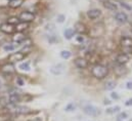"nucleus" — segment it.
Segmentation results:
<instances>
[{
	"label": "nucleus",
	"instance_id": "obj_1",
	"mask_svg": "<svg viewBox=\"0 0 132 121\" xmlns=\"http://www.w3.org/2000/svg\"><path fill=\"white\" fill-rule=\"evenodd\" d=\"M91 73H92L93 77H95L96 79H102V78L106 77V75L109 74V69L104 65L96 64L95 66H93Z\"/></svg>",
	"mask_w": 132,
	"mask_h": 121
},
{
	"label": "nucleus",
	"instance_id": "obj_2",
	"mask_svg": "<svg viewBox=\"0 0 132 121\" xmlns=\"http://www.w3.org/2000/svg\"><path fill=\"white\" fill-rule=\"evenodd\" d=\"M121 46L123 48L124 54H132V38L125 36L121 39Z\"/></svg>",
	"mask_w": 132,
	"mask_h": 121
},
{
	"label": "nucleus",
	"instance_id": "obj_3",
	"mask_svg": "<svg viewBox=\"0 0 132 121\" xmlns=\"http://www.w3.org/2000/svg\"><path fill=\"white\" fill-rule=\"evenodd\" d=\"M21 22H26V23H31L35 20V14L31 11H23L20 17H19Z\"/></svg>",
	"mask_w": 132,
	"mask_h": 121
},
{
	"label": "nucleus",
	"instance_id": "obj_4",
	"mask_svg": "<svg viewBox=\"0 0 132 121\" xmlns=\"http://www.w3.org/2000/svg\"><path fill=\"white\" fill-rule=\"evenodd\" d=\"M25 54H23L22 51H16V52H13L11 54L9 57H8V62L9 63H15V62H20V61H23L25 59Z\"/></svg>",
	"mask_w": 132,
	"mask_h": 121
},
{
	"label": "nucleus",
	"instance_id": "obj_5",
	"mask_svg": "<svg viewBox=\"0 0 132 121\" xmlns=\"http://www.w3.org/2000/svg\"><path fill=\"white\" fill-rule=\"evenodd\" d=\"M83 111H84L85 114H87V115H89V116H96L97 113H98L97 108H95V107L92 106V105H87V106H85V107L83 108Z\"/></svg>",
	"mask_w": 132,
	"mask_h": 121
},
{
	"label": "nucleus",
	"instance_id": "obj_6",
	"mask_svg": "<svg viewBox=\"0 0 132 121\" xmlns=\"http://www.w3.org/2000/svg\"><path fill=\"white\" fill-rule=\"evenodd\" d=\"M13 106V111L16 113V114H22V115H27L29 114L31 111L28 107H25V106H16V105H12Z\"/></svg>",
	"mask_w": 132,
	"mask_h": 121
},
{
	"label": "nucleus",
	"instance_id": "obj_7",
	"mask_svg": "<svg viewBox=\"0 0 132 121\" xmlns=\"http://www.w3.org/2000/svg\"><path fill=\"white\" fill-rule=\"evenodd\" d=\"M0 31L5 33V34H11V33H13L15 31V27L10 25V24H8V23H4V24H2L0 26Z\"/></svg>",
	"mask_w": 132,
	"mask_h": 121
},
{
	"label": "nucleus",
	"instance_id": "obj_8",
	"mask_svg": "<svg viewBox=\"0 0 132 121\" xmlns=\"http://www.w3.org/2000/svg\"><path fill=\"white\" fill-rule=\"evenodd\" d=\"M115 20L118 22V23H121V24H125L127 23L128 21V17L125 12L123 11H118L116 14H115Z\"/></svg>",
	"mask_w": 132,
	"mask_h": 121
},
{
	"label": "nucleus",
	"instance_id": "obj_9",
	"mask_svg": "<svg viewBox=\"0 0 132 121\" xmlns=\"http://www.w3.org/2000/svg\"><path fill=\"white\" fill-rule=\"evenodd\" d=\"M8 100H9V103H10L11 105H16L18 103L21 102L22 97H21L20 93H16V91H12V92H10Z\"/></svg>",
	"mask_w": 132,
	"mask_h": 121
},
{
	"label": "nucleus",
	"instance_id": "obj_10",
	"mask_svg": "<svg viewBox=\"0 0 132 121\" xmlns=\"http://www.w3.org/2000/svg\"><path fill=\"white\" fill-rule=\"evenodd\" d=\"M75 66L79 69H86L88 67V61L84 58H77L75 60Z\"/></svg>",
	"mask_w": 132,
	"mask_h": 121
},
{
	"label": "nucleus",
	"instance_id": "obj_11",
	"mask_svg": "<svg viewBox=\"0 0 132 121\" xmlns=\"http://www.w3.org/2000/svg\"><path fill=\"white\" fill-rule=\"evenodd\" d=\"M129 61V56L127 55V54H124V52H122V54H119L118 56H117V58H116V63L118 64V65H125L127 62Z\"/></svg>",
	"mask_w": 132,
	"mask_h": 121
},
{
	"label": "nucleus",
	"instance_id": "obj_12",
	"mask_svg": "<svg viewBox=\"0 0 132 121\" xmlns=\"http://www.w3.org/2000/svg\"><path fill=\"white\" fill-rule=\"evenodd\" d=\"M1 71H2V73H5V74H11L15 71V68H14V65L12 63H7V64L2 66Z\"/></svg>",
	"mask_w": 132,
	"mask_h": 121
},
{
	"label": "nucleus",
	"instance_id": "obj_13",
	"mask_svg": "<svg viewBox=\"0 0 132 121\" xmlns=\"http://www.w3.org/2000/svg\"><path fill=\"white\" fill-rule=\"evenodd\" d=\"M65 71V66L63 64H59V65H55V66H52L51 69H50V72L54 75H60L62 73H64Z\"/></svg>",
	"mask_w": 132,
	"mask_h": 121
},
{
	"label": "nucleus",
	"instance_id": "obj_14",
	"mask_svg": "<svg viewBox=\"0 0 132 121\" xmlns=\"http://www.w3.org/2000/svg\"><path fill=\"white\" fill-rule=\"evenodd\" d=\"M101 16V11L97 9V8H93V9H89L87 11V17L91 20H95V19H98L99 17Z\"/></svg>",
	"mask_w": 132,
	"mask_h": 121
},
{
	"label": "nucleus",
	"instance_id": "obj_15",
	"mask_svg": "<svg viewBox=\"0 0 132 121\" xmlns=\"http://www.w3.org/2000/svg\"><path fill=\"white\" fill-rule=\"evenodd\" d=\"M26 38H27V37H26V35H25L23 32H16V33L13 35V37H12L13 41H14V42H18V43H21V42L25 41Z\"/></svg>",
	"mask_w": 132,
	"mask_h": 121
},
{
	"label": "nucleus",
	"instance_id": "obj_16",
	"mask_svg": "<svg viewBox=\"0 0 132 121\" xmlns=\"http://www.w3.org/2000/svg\"><path fill=\"white\" fill-rule=\"evenodd\" d=\"M24 1H25V0H9L8 5H9V7H11V8H19V7H21V6L23 5Z\"/></svg>",
	"mask_w": 132,
	"mask_h": 121
},
{
	"label": "nucleus",
	"instance_id": "obj_17",
	"mask_svg": "<svg viewBox=\"0 0 132 121\" xmlns=\"http://www.w3.org/2000/svg\"><path fill=\"white\" fill-rule=\"evenodd\" d=\"M103 5H104V7L106 8V9H110V10H112V11H115V10H117L118 9V5L116 4V3H114V2H111V1H105V2H103Z\"/></svg>",
	"mask_w": 132,
	"mask_h": 121
},
{
	"label": "nucleus",
	"instance_id": "obj_18",
	"mask_svg": "<svg viewBox=\"0 0 132 121\" xmlns=\"http://www.w3.org/2000/svg\"><path fill=\"white\" fill-rule=\"evenodd\" d=\"M29 28V23L26 22H20L18 25H15V30L18 32H23Z\"/></svg>",
	"mask_w": 132,
	"mask_h": 121
},
{
	"label": "nucleus",
	"instance_id": "obj_19",
	"mask_svg": "<svg viewBox=\"0 0 132 121\" xmlns=\"http://www.w3.org/2000/svg\"><path fill=\"white\" fill-rule=\"evenodd\" d=\"M75 32H78L80 35L86 33V27H85V25L82 24V23H77L76 26H75Z\"/></svg>",
	"mask_w": 132,
	"mask_h": 121
},
{
	"label": "nucleus",
	"instance_id": "obj_20",
	"mask_svg": "<svg viewBox=\"0 0 132 121\" xmlns=\"http://www.w3.org/2000/svg\"><path fill=\"white\" fill-rule=\"evenodd\" d=\"M19 46V43L18 42H14V43H8V44H5L3 46V49L5 51H12L15 49V47Z\"/></svg>",
	"mask_w": 132,
	"mask_h": 121
},
{
	"label": "nucleus",
	"instance_id": "obj_21",
	"mask_svg": "<svg viewBox=\"0 0 132 121\" xmlns=\"http://www.w3.org/2000/svg\"><path fill=\"white\" fill-rule=\"evenodd\" d=\"M74 35H75V30L72 28H68L64 31V36L66 39H72Z\"/></svg>",
	"mask_w": 132,
	"mask_h": 121
},
{
	"label": "nucleus",
	"instance_id": "obj_22",
	"mask_svg": "<svg viewBox=\"0 0 132 121\" xmlns=\"http://www.w3.org/2000/svg\"><path fill=\"white\" fill-rule=\"evenodd\" d=\"M20 22H21V21H20V19H19V18H16V17H11V18H9V19H8V21H7V23H8V24H10V25H12V26L18 25Z\"/></svg>",
	"mask_w": 132,
	"mask_h": 121
},
{
	"label": "nucleus",
	"instance_id": "obj_23",
	"mask_svg": "<svg viewBox=\"0 0 132 121\" xmlns=\"http://www.w3.org/2000/svg\"><path fill=\"white\" fill-rule=\"evenodd\" d=\"M19 68L21 69V70H23V71H29L31 68H30V63L29 62H26V63H22L20 66H19Z\"/></svg>",
	"mask_w": 132,
	"mask_h": 121
},
{
	"label": "nucleus",
	"instance_id": "obj_24",
	"mask_svg": "<svg viewBox=\"0 0 132 121\" xmlns=\"http://www.w3.org/2000/svg\"><path fill=\"white\" fill-rule=\"evenodd\" d=\"M115 86H116V83L114 81H108L105 83V89L106 90H112L115 88Z\"/></svg>",
	"mask_w": 132,
	"mask_h": 121
},
{
	"label": "nucleus",
	"instance_id": "obj_25",
	"mask_svg": "<svg viewBox=\"0 0 132 121\" xmlns=\"http://www.w3.org/2000/svg\"><path fill=\"white\" fill-rule=\"evenodd\" d=\"M71 56H72V54H71L69 50H63V51H61V57H62L63 59H65V60L70 59Z\"/></svg>",
	"mask_w": 132,
	"mask_h": 121
},
{
	"label": "nucleus",
	"instance_id": "obj_26",
	"mask_svg": "<svg viewBox=\"0 0 132 121\" xmlns=\"http://www.w3.org/2000/svg\"><path fill=\"white\" fill-rule=\"evenodd\" d=\"M119 110H120V107L119 106H116V107H114V108H109V109H106V113L108 114H113V113H116V112H119Z\"/></svg>",
	"mask_w": 132,
	"mask_h": 121
},
{
	"label": "nucleus",
	"instance_id": "obj_27",
	"mask_svg": "<svg viewBox=\"0 0 132 121\" xmlns=\"http://www.w3.org/2000/svg\"><path fill=\"white\" fill-rule=\"evenodd\" d=\"M75 109H76V105H75L74 103H71V104H69L68 106H66L67 112H73V111H75Z\"/></svg>",
	"mask_w": 132,
	"mask_h": 121
},
{
	"label": "nucleus",
	"instance_id": "obj_28",
	"mask_svg": "<svg viewBox=\"0 0 132 121\" xmlns=\"http://www.w3.org/2000/svg\"><path fill=\"white\" fill-rule=\"evenodd\" d=\"M31 50H32V45H28V46H25L21 51H22L23 54H25V52H26V54H29Z\"/></svg>",
	"mask_w": 132,
	"mask_h": 121
},
{
	"label": "nucleus",
	"instance_id": "obj_29",
	"mask_svg": "<svg viewBox=\"0 0 132 121\" xmlns=\"http://www.w3.org/2000/svg\"><path fill=\"white\" fill-rule=\"evenodd\" d=\"M125 118H127V113L123 112V113H121V114L118 116V121H122L123 119H125Z\"/></svg>",
	"mask_w": 132,
	"mask_h": 121
},
{
	"label": "nucleus",
	"instance_id": "obj_30",
	"mask_svg": "<svg viewBox=\"0 0 132 121\" xmlns=\"http://www.w3.org/2000/svg\"><path fill=\"white\" fill-rule=\"evenodd\" d=\"M65 16L64 14H59L57 16V22L59 23H64V21H65Z\"/></svg>",
	"mask_w": 132,
	"mask_h": 121
},
{
	"label": "nucleus",
	"instance_id": "obj_31",
	"mask_svg": "<svg viewBox=\"0 0 132 121\" xmlns=\"http://www.w3.org/2000/svg\"><path fill=\"white\" fill-rule=\"evenodd\" d=\"M111 96H112V99H114V100H119V99H120V96H119V94H118L117 92H112V93H111Z\"/></svg>",
	"mask_w": 132,
	"mask_h": 121
},
{
	"label": "nucleus",
	"instance_id": "obj_32",
	"mask_svg": "<svg viewBox=\"0 0 132 121\" xmlns=\"http://www.w3.org/2000/svg\"><path fill=\"white\" fill-rule=\"evenodd\" d=\"M121 6H122V7H124V8H126V9H128V10H130V9H131V7H130L129 5H127L126 3H124V2H121Z\"/></svg>",
	"mask_w": 132,
	"mask_h": 121
},
{
	"label": "nucleus",
	"instance_id": "obj_33",
	"mask_svg": "<svg viewBox=\"0 0 132 121\" xmlns=\"http://www.w3.org/2000/svg\"><path fill=\"white\" fill-rule=\"evenodd\" d=\"M77 41H78V42H80V43L82 44V43H83V41H84V38H83V36H82V35H79V36L77 37Z\"/></svg>",
	"mask_w": 132,
	"mask_h": 121
},
{
	"label": "nucleus",
	"instance_id": "obj_34",
	"mask_svg": "<svg viewBox=\"0 0 132 121\" xmlns=\"http://www.w3.org/2000/svg\"><path fill=\"white\" fill-rule=\"evenodd\" d=\"M16 83H18L19 85H21V86L24 85V81H23L21 78H18V79H16Z\"/></svg>",
	"mask_w": 132,
	"mask_h": 121
},
{
	"label": "nucleus",
	"instance_id": "obj_35",
	"mask_svg": "<svg viewBox=\"0 0 132 121\" xmlns=\"http://www.w3.org/2000/svg\"><path fill=\"white\" fill-rule=\"evenodd\" d=\"M126 87H127L128 89H132V81H129V82H127V84H126Z\"/></svg>",
	"mask_w": 132,
	"mask_h": 121
},
{
	"label": "nucleus",
	"instance_id": "obj_36",
	"mask_svg": "<svg viewBox=\"0 0 132 121\" xmlns=\"http://www.w3.org/2000/svg\"><path fill=\"white\" fill-rule=\"evenodd\" d=\"M125 105H126V106H132V99H129V100L125 103Z\"/></svg>",
	"mask_w": 132,
	"mask_h": 121
},
{
	"label": "nucleus",
	"instance_id": "obj_37",
	"mask_svg": "<svg viewBox=\"0 0 132 121\" xmlns=\"http://www.w3.org/2000/svg\"><path fill=\"white\" fill-rule=\"evenodd\" d=\"M104 104H105V105H110V104H111V102H110V101H105V102H104Z\"/></svg>",
	"mask_w": 132,
	"mask_h": 121
},
{
	"label": "nucleus",
	"instance_id": "obj_38",
	"mask_svg": "<svg viewBox=\"0 0 132 121\" xmlns=\"http://www.w3.org/2000/svg\"><path fill=\"white\" fill-rule=\"evenodd\" d=\"M99 1H101V2H105V1H108V0H99Z\"/></svg>",
	"mask_w": 132,
	"mask_h": 121
},
{
	"label": "nucleus",
	"instance_id": "obj_39",
	"mask_svg": "<svg viewBox=\"0 0 132 121\" xmlns=\"http://www.w3.org/2000/svg\"><path fill=\"white\" fill-rule=\"evenodd\" d=\"M5 121H12V120H10V119H7V120H5Z\"/></svg>",
	"mask_w": 132,
	"mask_h": 121
},
{
	"label": "nucleus",
	"instance_id": "obj_40",
	"mask_svg": "<svg viewBox=\"0 0 132 121\" xmlns=\"http://www.w3.org/2000/svg\"><path fill=\"white\" fill-rule=\"evenodd\" d=\"M131 32H132V27H131Z\"/></svg>",
	"mask_w": 132,
	"mask_h": 121
},
{
	"label": "nucleus",
	"instance_id": "obj_41",
	"mask_svg": "<svg viewBox=\"0 0 132 121\" xmlns=\"http://www.w3.org/2000/svg\"><path fill=\"white\" fill-rule=\"evenodd\" d=\"M0 85H1V82H0Z\"/></svg>",
	"mask_w": 132,
	"mask_h": 121
},
{
	"label": "nucleus",
	"instance_id": "obj_42",
	"mask_svg": "<svg viewBox=\"0 0 132 121\" xmlns=\"http://www.w3.org/2000/svg\"><path fill=\"white\" fill-rule=\"evenodd\" d=\"M129 121H132V119H131V120H129Z\"/></svg>",
	"mask_w": 132,
	"mask_h": 121
},
{
	"label": "nucleus",
	"instance_id": "obj_43",
	"mask_svg": "<svg viewBox=\"0 0 132 121\" xmlns=\"http://www.w3.org/2000/svg\"><path fill=\"white\" fill-rule=\"evenodd\" d=\"M36 121H39V120H36Z\"/></svg>",
	"mask_w": 132,
	"mask_h": 121
}]
</instances>
